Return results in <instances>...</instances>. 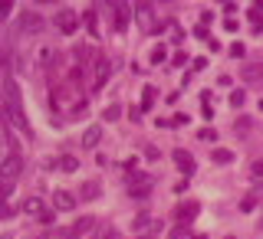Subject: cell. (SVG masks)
Listing matches in <instances>:
<instances>
[{
    "instance_id": "6da1fadb",
    "label": "cell",
    "mask_w": 263,
    "mask_h": 239,
    "mask_svg": "<svg viewBox=\"0 0 263 239\" xmlns=\"http://www.w3.org/2000/svg\"><path fill=\"white\" fill-rule=\"evenodd\" d=\"M151 187H155V174H148V171L128 174V180H125V190H128V196H135V200H145V196L151 193Z\"/></svg>"
},
{
    "instance_id": "7a4b0ae2",
    "label": "cell",
    "mask_w": 263,
    "mask_h": 239,
    "mask_svg": "<svg viewBox=\"0 0 263 239\" xmlns=\"http://www.w3.org/2000/svg\"><path fill=\"white\" fill-rule=\"evenodd\" d=\"M17 30L23 33V36H33V33H43L46 30V20L40 17L37 10H23V13H20V20H17Z\"/></svg>"
},
{
    "instance_id": "3957f363",
    "label": "cell",
    "mask_w": 263,
    "mask_h": 239,
    "mask_svg": "<svg viewBox=\"0 0 263 239\" xmlns=\"http://www.w3.org/2000/svg\"><path fill=\"white\" fill-rule=\"evenodd\" d=\"M53 23H56V30L66 33V36L79 30V17H76V10H59L56 17H53Z\"/></svg>"
},
{
    "instance_id": "277c9868",
    "label": "cell",
    "mask_w": 263,
    "mask_h": 239,
    "mask_svg": "<svg viewBox=\"0 0 263 239\" xmlns=\"http://www.w3.org/2000/svg\"><path fill=\"white\" fill-rule=\"evenodd\" d=\"M198 213H201V203H198V200H181V203L175 207V220H178V223H188V226L194 223Z\"/></svg>"
},
{
    "instance_id": "5b68a950",
    "label": "cell",
    "mask_w": 263,
    "mask_h": 239,
    "mask_svg": "<svg viewBox=\"0 0 263 239\" xmlns=\"http://www.w3.org/2000/svg\"><path fill=\"white\" fill-rule=\"evenodd\" d=\"M135 23H138V30H142V33L158 30L155 13H151V7H148V4H138V7H135Z\"/></svg>"
},
{
    "instance_id": "8992f818",
    "label": "cell",
    "mask_w": 263,
    "mask_h": 239,
    "mask_svg": "<svg viewBox=\"0 0 263 239\" xmlns=\"http://www.w3.org/2000/svg\"><path fill=\"white\" fill-rule=\"evenodd\" d=\"M240 75H244V82H250V86H263V62H244Z\"/></svg>"
},
{
    "instance_id": "52a82bcc",
    "label": "cell",
    "mask_w": 263,
    "mask_h": 239,
    "mask_svg": "<svg viewBox=\"0 0 263 239\" xmlns=\"http://www.w3.org/2000/svg\"><path fill=\"white\" fill-rule=\"evenodd\" d=\"M112 7H115V30L122 33V30L128 26V20L135 17V10H128V4H125V0H115Z\"/></svg>"
},
{
    "instance_id": "ba28073f",
    "label": "cell",
    "mask_w": 263,
    "mask_h": 239,
    "mask_svg": "<svg viewBox=\"0 0 263 239\" xmlns=\"http://www.w3.org/2000/svg\"><path fill=\"white\" fill-rule=\"evenodd\" d=\"M20 171H23V157H17V154L4 157V164H0V177H17Z\"/></svg>"
},
{
    "instance_id": "9c48e42d",
    "label": "cell",
    "mask_w": 263,
    "mask_h": 239,
    "mask_svg": "<svg viewBox=\"0 0 263 239\" xmlns=\"http://www.w3.org/2000/svg\"><path fill=\"white\" fill-rule=\"evenodd\" d=\"M53 207H56L59 213H69V210H76V196L69 190H56L53 193Z\"/></svg>"
},
{
    "instance_id": "30bf717a",
    "label": "cell",
    "mask_w": 263,
    "mask_h": 239,
    "mask_svg": "<svg viewBox=\"0 0 263 239\" xmlns=\"http://www.w3.org/2000/svg\"><path fill=\"white\" fill-rule=\"evenodd\" d=\"M99 196H102V184H99V180H86V184H82L79 200H99Z\"/></svg>"
},
{
    "instance_id": "8fae6325",
    "label": "cell",
    "mask_w": 263,
    "mask_h": 239,
    "mask_svg": "<svg viewBox=\"0 0 263 239\" xmlns=\"http://www.w3.org/2000/svg\"><path fill=\"white\" fill-rule=\"evenodd\" d=\"M171 157H175V164H178V167H184V174H194V157H191L188 151H181V147H178V151L171 154Z\"/></svg>"
},
{
    "instance_id": "7c38bea8",
    "label": "cell",
    "mask_w": 263,
    "mask_h": 239,
    "mask_svg": "<svg viewBox=\"0 0 263 239\" xmlns=\"http://www.w3.org/2000/svg\"><path fill=\"white\" fill-rule=\"evenodd\" d=\"M23 213H30V216H37V220H40V216L46 213V203L40 200V196H30V200L23 203Z\"/></svg>"
},
{
    "instance_id": "4fadbf2b",
    "label": "cell",
    "mask_w": 263,
    "mask_h": 239,
    "mask_svg": "<svg viewBox=\"0 0 263 239\" xmlns=\"http://www.w3.org/2000/svg\"><path fill=\"white\" fill-rule=\"evenodd\" d=\"M102 138V128L99 125H92V128H86V135H82V147H95Z\"/></svg>"
},
{
    "instance_id": "5bb4252c",
    "label": "cell",
    "mask_w": 263,
    "mask_h": 239,
    "mask_svg": "<svg viewBox=\"0 0 263 239\" xmlns=\"http://www.w3.org/2000/svg\"><path fill=\"white\" fill-rule=\"evenodd\" d=\"M211 161H214V164H231V161H234V151H227V147H214V151H211Z\"/></svg>"
},
{
    "instance_id": "9a60e30c",
    "label": "cell",
    "mask_w": 263,
    "mask_h": 239,
    "mask_svg": "<svg viewBox=\"0 0 263 239\" xmlns=\"http://www.w3.org/2000/svg\"><path fill=\"white\" fill-rule=\"evenodd\" d=\"M92 226H95V220H92V216H82V220L76 223V226L69 229V233H73V236H82V233H89Z\"/></svg>"
},
{
    "instance_id": "2e32d148",
    "label": "cell",
    "mask_w": 263,
    "mask_h": 239,
    "mask_svg": "<svg viewBox=\"0 0 263 239\" xmlns=\"http://www.w3.org/2000/svg\"><path fill=\"white\" fill-rule=\"evenodd\" d=\"M155 86H145V92H142V105H138V108H142V111H148L151 108V105H155Z\"/></svg>"
},
{
    "instance_id": "e0dca14e",
    "label": "cell",
    "mask_w": 263,
    "mask_h": 239,
    "mask_svg": "<svg viewBox=\"0 0 263 239\" xmlns=\"http://www.w3.org/2000/svg\"><path fill=\"white\" fill-rule=\"evenodd\" d=\"M95 75H99V86H106V82H109V59L95 62Z\"/></svg>"
},
{
    "instance_id": "ac0fdd59",
    "label": "cell",
    "mask_w": 263,
    "mask_h": 239,
    "mask_svg": "<svg viewBox=\"0 0 263 239\" xmlns=\"http://www.w3.org/2000/svg\"><path fill=\"white\" fill-rule=\"evenodd\" d=\"M227 102H231V108H240V105L247 102V92H244V89H234V92L227 95Z\"/></svg>"
},
{
    "instance_id": "d6986e66",
    "label": "cell",
    "mask_w": 263,
    "mask_h": 239,
    "mask_svg": "<svg viewBox=\"0 0 263 239\" xmlns=\"http://www.w3.org/2000/svg\"><path fill=\"white\" fill-rule=\"evenodd\" d=\"M151 226V216L148 213H138L135 220H132V229H138V233H142V229H148Z\"/></svg>"
},
{
    "instance_id": "ffe728a7",
    "label": "cell",
    "mask_w": 263,
    "mask_h": 239,
    "mask_svg": "<svg viewBox=\"0 0 263 239\" xmlns=\"http://www.w3.org/2000/svg\"><path fill=\"white\" fill-rule=\"evenodd\" d=\"M102 118H106V122H119V118H122V105H109V108L102 111Z\"/></svg>"
},
{
    "instance_id": "44dd1931",
    "label": "cell",
    "mask_w": 263,
    "mask_h": 239,
    "mask_svg": "<svg viewBox=\"0 0 263 239\" xmlns=\"http://www.w3.org/2000/svg\"><path fill=\"white\" fill-rule=\"evenodd\" d=\"M10 193H13V177H0V200H7Z\"/></svg>"
},
{
    "instance_id": "7402d4cb",
    "label": "cell",
    "mask_w": 263,
    "mask_h": 239,
    "mask_svg": "<svg viewBox=\"0 0 263 239\" xmlns=\"http://www.w3.org/2000/svg\"><path fill=\"white\" fill-rule=\"evenodd\" d=\"M92 239H115V229L112 226H99V229H92Z\"/></svg>"
},
{
    "instance_id": "603a6c76",
    "label": "cell",
    "mask_w": 263,
    "mask_h": 239,
    "mask_svg": "<svg viewBox=\"0 0 263 239\" xmlns=\"http://www.w3.org/2000/svg\"><path fill=\"white\" fill-rule=\"evenodd\" d=\"M59 167H63L66 174H73V171H79V161H76V157H63V161H59Z\"/></svg>"
},
{
    "instance_id": "cb8c5ba5",
    "label": "cell",
    "mask_w": 263,
    "mask_h": 239,
    "mask_svg": "<svg viewBox=\"0 0 263 239\" xmlns=\"http://www.w3.org/2000/svg\"><path fill=\"white\" fill-rule=\"evenodd\" d=\"M250 20H253L257 26L263 23V4H253V7H250Z\"/></svg>"
},
{
    "instance_id": "d4e9b609",
    "label": "cell",
    "mask_w": 263,
    "mask_h": 239,
    "mask_svg": "<svg viewBox=\"0 0 263 239\" xmlns=\"http://www.w3.org/2000/svg\"><path fill=\"white\" fill-rule=\"evenodd\" d=\"M165 59H168V49H165V46H155V49H151V62H165Z\"/></svg>"
},
{
    "instance_id": "484cf974",
    "label": "cell",
    "mask_w": 263,
    "mask_h": 239,
    "mask_svg": "<svg viewBox=\"0 0 263 239\" xmlns=\"http://www.w3.org/2000/svg\"><path fill=\"white\" fill-rule=\"evenodd\" d=\"M198 141H217V131H214V128H204V131H198Z\"/></svg>"
},
{
    "instance_id": "4316f807",
    "label": "cell",
    "mask_w": 263,
    "mask_h": 239,
    "mask_svg": "<svg viewBox=\"0 0 263 239\" xmlns=\"http://www.w3.org/2000/svg\"><path fill=\"white\" fill-rule=\"evenodd\" d=\"M86 26H89V33H92V36H99V23H95V13H92V10L86 13Z\"/></svg>"
},
{
    "instance_id": "83f0119b",
    "label": "cell",
    "mask_w": 263,
    "mask_h": 239,
    "mask_svg": "<svg viewBox=\"0 0 263 239\" xmlns=\"http://www.w3.org/2000/svg\"><path fill=\"white\" fill-rule=\"evenodd\" d=\"M240 210H244V213L257 210V196H244V200H240Z\"/></svg>"
},
{
    "instance_id": "f1b7e54d",
    "label": "cell",
    "mask_w": 263,
    "mask_h": 239,
    "mask_svg": "<svg viewBox=\"0 0 263 239\" xmlns=\"http://www.w3.org/2000/svg\"><path fill=\"white\" fill-rule=\"evenodd\" d=\"M184 62H188V53H184V49H178V53L171 56V66H184Z\"/></svg>"
},
{
    "instance_id": "f546056e",
    "label": "cell",
    "mask_w": 263,
    "mask_h": 239,
    "mask_svg": "<svg viewBox=\"0 0 263 239\" xmlns=\"http://www.w3.org/2000/svg\"><path fill=\"white\" fill-rule=\"evenodd\" d=\"M237 135H250V118H237Z\"/></svg>"
},
{
    "instance_id": "4dcf8cb0",
    "label": "cell",
    "mask_w": 263,
    "mask_h": 239,
    "mask_svg": "<svg viewBox=\"0 0 263 239\" xmlns=\"http://www.w3.org/2000/svg\"><path fill=\"white\" fill-rule=\"evenodd\" d=\"M250 174H253V180H263V161H253V164H250Z\"/></svg>"
},
{
    "instance_id": "1f68e13d",
    "label": "cell",
    "mask_w": 263,
    "mask_h": 239,
    "mask_svg": "<svg viewBox=\"0 0 263 239\" xmlns=\"http://www.w3.org/2000/svg\"><path fill=\"white\" fill-rule=\"evenodd\" d=\"M145 157H148V161H158V157H161V151H158L155 144H148V147H145Z\"/></svg>"
},
{
    "instance_id": "d6a6232c",
    "label": "cell",
    "mask_w": 263,
    "mask_h": 239,
    "mask_svg": "<svg viewBox=\"0 0 263 239\" xmlns=\"http://www.w3.org/2000/svg\"><path fill=\"white\" fill-rule=\"evenodd\" d=\"M188 122H191V118L184 115V111H181V115H175V118H171V125H175V128H184V125H188Z\"/></svg>"
},
{
    "instance_id": "836d02e7",
    "label": "cell",
    "mask_w": 263,
    "mask_h": 239,
    "mask_svg": "<svg viewBox=\"0 0 263 239\" xmlns=\"http://www.w3.org/2000/svg\"><path fill=\"white\" fill-rule=\"evenodd\" d=\"M244 53H247L244 43H234V46H231V56H234V59H244Z\"/></svg>"
},
{
    "instance_id": "e575fe53",
    "label": "cell",
    "mask_w": 263,
    "mask_h": 239,
    "mask_svg": "<svg viewBox=\"0 0 263 239\" xmlns=\"http://www.w3.org/2000/svg\"><path fill=\"white\" fill-rule=\"evenodd\" d=\"M13 10V0H0V17H10Z\"/></svg>"
},
{
    "instance_id": "d590c367",
    "label": "cell",
    "mask_w": 263,
    "mask_h": 239,
    "mask_svg": "<svg viewBox=\"0 0 263 239\" xmlns=\"http://www.w3.org/2000/svg\"><path fill=\"white\" fill-rule=\"evenodd\" d=\"M40 223H43V226H53V210H46V213L40 216Z\"/></svg>"
},
{
    "instance_id": "8d00e7d4",
    "label": "cell",
    "mask_w": 263,
    "mask_h": 239,
    "mask_svg": "<svg viewBox=\"0 0 263 239\" xmlns=\"http://www.w3.org/2000/svg\"><path fill=\"white\" fill-rule=\"evenodd\" d=\"M211 20H214V13H211V10L201 13V23H204V26H211Z\"/></svg>"
},
{
    "instance_id": "74e56055",
    "label": "cell",
    "mask_w": 263,
    "mask_h": 239,
    "mask_svg": "<svg viewBox=\"0 0 263 239\" xmlns=\"http://www.w3.org/2000/svg\"><path fill=\"white\" fill-rule=\"evenodd\" d=\"M142 118V108H128V122H138Z\"/></svg>"
},
{
    "instance_id": "f35d334b",
    "label": "cell",
    "mask_w": 263,
    "mask_h": 239,
    "mask_svg": "<svg viewBox=\"0 0 263 239\" xmlns=\"http://www.w3.org/2000/svg\"><path fill=\"white\" fill-rule=\"evenodd\" d=\"M194 36H198V39H207V26H204V23H201L198 30H194Z\"/></svg>"
},
{
    "instance_id": "ab89813d",
    "label": "cell",
    "mask_w": 263,
    "mask_h": 239,
    "mask_svg": "<svg viewBox=\"0 0 263 239\" xmlns=\"http://www.w3.org/2000/svg\"><path fill=\"white\" fill-rule=\"evenodd\" d=\"M63 239H79V236H73V233H66V236H63Z\"/></svg>"
},
{
    "instance_id": "60d3db41",
    "label": "cell",
    "mask_w": 263,
    "mask_h": 239,
    "mask_svg": "<svg viewBox=\"0 0 263 239\" xmlns=\"http://www.w3.org/2000/svg\"><path fill=\"white\" fill-rule=\"evenodd\" d=\"M95 4H102V7H109V0H95Z\"/></svg>"
},
{
    "instance_id": "b9f144b4",
    "label": "cell",
    "mask_w": 263,
    "mask_h": 239,
    "mask_svg": "<svg viewBox=\"0 0 263 239\" xmlns=\"http://www.w3.org/2000/svg\"><path fill=\"white\" fill-rule=\"evenodd\" d=\"M260 226H263V210H260Z\"/></svg>"
},
{
    "instance_id": "7bdbcfd3",
    "label": "cell",
    "mask_w": 263,
    "mask_h": 239,
    "mask_svg": "<svg viewBox=\"0 0 263 239\" xmlns=\"http://www.w3.org/2000/svg\"><path fill=\"white\" fill-rule=\"evenodd\" d=\"M40 4H53V0H40Z\"/></svg>"
}]
</instances>
